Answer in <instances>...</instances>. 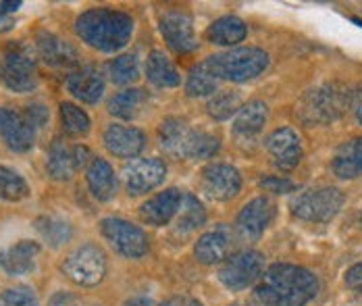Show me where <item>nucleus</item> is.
<instances>
[{"label": "nucleus", "mask_w": 362, "mask_h": 306, "mask_svg": "<svg viewBox=\"0 0 362 306\" xmlns=\"http://www.w3.org/2000/svg\"><path fill=\"white\" fill-rule=\"evenodd\" d=\"M319 288L313 271L290 263H275L264 269L254 298L264 306H306L317 298Z\"/></svg>", "instance_id": "nucleus-1"}, {"label": "nucleus", "mask_w": 362, "mask_h": 306, "mask_svg": "<svg viewBox=\"0 0 362 306\" xmlns=\"http://www.w3.org/2000/svg\"><path fill=\"white\" fill-rule=\"evenodd\" d=\"M75 34L94 50L119 52L134 36V19L109 6L90 8L75 19Z\"/></svg>", "instance_id": "nucleus-2"}, {"label": "nucleus", "mask_w": 362, "mask_h": 306, "mask_svg": "<svg viewBox=\"0 0 362 306\" xmlns=\"http://www.w3.org/2000/svg\"><path fill=\"white\" fill-rule=\"evenodd\" d=\"M350 105H352L350 90L337 81H331V83H323L304 92V96L298 100L296 115L308 127L327 125V123L337 121Z\"/></svg>", "instance_id": "nucleus-3"}, {"label": "nucleus", "mask_w": 362, "mask_h": 306, "mask_svg": "<svg viewBox=\"0 0 362 306\" xmlns=\"http://www.w3.org/2000/svg\"><path fill=\"white\" fill-rule=\"evenodd\" d=\"M202 63L218 81L244 83V81L262 76L271 59H269V52H264L262 48L248 46V48H229L225 52L204 59Z\"/></svg>", "instance_id": "nucleus-4"}, {"label": "nucleus", "mask_w": 362, "mask_h": 306, "mask_svg": "<svg viewBox=\"0 0 362 306\" xmlns=\"http://www.w3.org/2000/svg\"><path fill=\"white\" fill-rule=\"evenodd\" d=\"M0 81L17 94H28L37 88V67L34 52L23 42H11L0 59Z\"/></svg>", "instance_id": "nucleus-5"}, {"label": "nucleus", "mask_w": 362, "mask_h": 306, "mask_svg": "<svg viewBox=\"0 0 362 306\" xmlns=\"http://www.w3.org/2000/svg\"><path fill=\"white\" fill-rule=\"evenodd\" d=\"M63 275L81 288H94L105 281L109 271V259L107 252L98 244H81L71 250L65 261L61 263Z\"/></svg>", "instance_id": "nucleus-6"}, {"label": "nucleus", "mask_w": 362, "mask_h": 306, "mask_svg": "<svg viewBox=\"0 0 362 306\" xmlns=\"http://www.w3.org/2000/svg\"><path fill=\"white\" fill-rule=\"evenodd\" d=\"M344 192L337 188H319L296 194L291 198V215L308 223H329L344 206Z\"/></svg>", "instance_id": "nucleus-7"}, {"label": "nucleus", "mask_w": 362, "mask_h": 306, "mask_svg": "<svg viewBox=\"0 0 362 306\" xmlns=\"http://www.w3.org/2000/svg\"><path fill=\"white\" fill-rule=\"evenodd\" d=\"M100 233L110 248L123 259H142L150 250V240L140 225H134L121 217H105L100 221Z\"/></svg>", "instance_id": "nucleus-8"}, {"label": "nucleus", "mask_w": 362, "mask_h": 306, "mask_svg": "<svg viewBox=\"0 0 362 306\" xmlns=\"http://www.w3.org/2000/svg\"><path fill=\"white\" fill-rule=\"evenodd\" d=\"M264 273V257L256 250H240L229 254L218 267V281L229 292H242L260 281Z\"/></svg>", "instance_id": "nucleus-9"}, {"label": "nucleus", "mask_w": 362, "mask_h": 306, "mask_svg": "<svg viewBox=\"0 0 362 306\" xmlns=\"http://www.w3.org/2000/svg\"><path fill=\"white\" fill-rule=\"evenodd\" d=\"M200 190L211 200L227 202L242 190V175L233 165L211 163L200 173Z\"/></svg>", "instance_id": "nucleus-10"}, {"label": "nucleus", "mask_w": 362, "mask_h": 306, "mask_svg": "<svg viewBox=\"0 0 362 306\" xmlns=\"http://www.w3.org/2000/svg\"><path fill=\"white\" fill-rule=\"evenodd\" d=\"M158 30L167 46L177 54H187L198 48L194 19L185 11H165L158 19Z\"/></svg>", "instance_id": "nucleus-11"}, {"label": "nucleus", "mask_w": 362, "mask_h": 306, "mask_svg": "<svg viewBox=\"0 0 362 306\" xmlns=\"http://www.w3.org/2000/svg\"><path fill=\"white\" fill-rule=\"evenodd\" d=\"M165 177H167V165L163 158L156 156L132 160L123 169V184L129 196H142L152 192L165 182Z\"/></svg>", "instance_id": "nucleus-12"}, {"label": "nucleus", "mask_w": 362, "mask_h": 306, "mask_svg": "<svg viewBox=\"0 0 362 306\" xmlns=\"http://www.w3.org/2000/svg\"><path fill=\"white\" fill-rule=\"evenodd\" d=\"M273 217H275V202L267 196H258L242 206L235 219V228L242 237L258 240L271 225Z\"/></svg>", "instance_id": "nucleus-13"}, {"label": "nucleus", "mask_w": 362, "mask_h": 306, "mask_svg": "<svg viewBox=\"0 0 362 306\" xmlns=\"http://www.w3.org/2000/svg\"><path fill=\"white\" fill-rule=\"evenodd\" d=\"M264 148L269 151L271 158H273V165L279 171L296 169L302 160V154H304L302 142L291 127H279L273 134H269L264 140Z\"/></svg>", "instance_id": "nucleus-14"}, {"label": "nucleus", "mask_w": 362, "mask_h": 306, "mask_svg": "<svg viewBox=\"0 0 362 306\" xmlns=\"http://www.w3.org/2000/svg\"><path fill=\"white\" fill-rule=\"evenodd\" d=\"M0 138L8 151L21 154L32 151L34 140H36V131L25 121L23 113L0 107Z\"/></svg>", "instance_id": "nucleus-15"}, {"label": "nucleus", "mask_w": 362, "mask_h": 306, "mask_svg": "<svg viewBox=\"0 0 362 306\" xmlns=\"http://www.w3.org/2000/svg\"><path fill=\"white\" fill-rule=\"evenodd\" d=\"M105 146L112 156L117 158H136L146 148V134L138 127L132 125H121V123H110L105 129Z\"/></svg>", "instance_id": "nucleus-16"}, {"label": "nucleus", "mask_w": 362, "mask_h": 306, "mask_svg": "<svg viewBox=\"0 0 362 306\" xmlns=\"http://www.w3.org/2000/svg\"><path fill=\"white\" fill-rule=\"evenodd\" d=\"M181 200H183V194L177 188L158 192L156 196L148 198L140 206V219L152 228H165L177 217Z\"/></svg>", "instance_id": "nucleus-17"}, {"label": "nucleus", "mask_w": 362, "mask_h": 306, "mask_svg": "<svg viewBox=\"0 0 362 306\" xmlns=\"http://www.w3.org/2000/svg\"><path fill=\"white\" fill-rule=\"evenodd\" d=\"M233 246V231L227 225H217L215 230L206 231L194 244V257L200 265H217L223 263Z\"/></svg>", "instance_id": "nucleus-18"}, {"label": "nucleus", "mask_w": 362, "mask_h": 306, "mask_svg": "<svg viewBox=\"0 0 362 306\" xmlns=\"http://www.w3.org/2000/svg\"><path fill=\"white\" fill-rule=\"evenodd\" d=\"M65 86L73 98L81 100L83 105H96L105 94V77L94 65L77 67L67 76Z\"/></svg>", "instance_id": "nucleus-19"}, {"label": "nucleus", "mask_w": 362, "mask_h": 306, "mask_svg": "<svg viewBox=\"0 0 362 306\" xmlns=\"http://www.w3.org/2000/svg\"><path fill=\"white\" fill-rule=\"evenodd\" d=\"M42 246L36 240H19L0 250V269L11 277L28 275L36 267V259Z\"/></svg>", "instance_id": "nucleus-20"}, {"label": "nucleus", "mask_w": 362, "mask_h": 306, "mask_svg": "<svg viewBox=\"0 0 362 306\" xmlns=\"http://www.w3.org/2000/svg\"><path fill=\"white\" fill-rule=\"evenodd\" d=\"M36 50L40 59L54 69H69V67H75L79 61V54L71 44L67 40L59 38L57 34H50V32L37 34Z\"/></svg>", "instance_id": "nucleus-21"}, {"label": "nucleus", "mask_w": 362, "mask_h": 306, "mask_svg": "<svg viewBox=\"0 0 362 306\" xmlns=\"http://www.w3.org/2000/svg\"><path fill=\"white\" fill-rule=\"evenodd\" d=\"M267 119H269V107L262 100H250L242 105L240 113L233 121V136L238 138V142L252 144L260 138Z\"/></svg>", "instance_id": "nucleus-22"}, {"label": "nucleus", "mask_w": 362, "mask_h": 306, "mask_svg": "<svg viewBox=\"0 0 362 306\" xmlns=\"http://www.w3.org/2000/svg\"><path fill=\"white\" fill-rule=\"evenodd\" d=\"M86 182L92 196L100 202H110L117 196V175L107 158L92 156L90 165L86 167Z\"/></svg>", "instance_id": "nucleus-23"}, {"label": "nucleus", "mask_w": 362, "mask_h": 306, "mask_svg": "<svg viewBox=\"0 0 362 306\" xmlns=\"http://www.w3.org/2000/svg\"><path fill=\"white\" fill-rule=\"evenodd\" d=\"M248 36V25L235 17V15H225L215 19L209 30H206V40L215 46H238Z\"/></svg>", "instance_id": "nucleus-24"}, {"label": "nucleus", "mask_w": 362, "mask_h": 306, "mask_svg": "<svg viewBox=\"0 0 362 306\" xmlns=\"http://www.w3.org/2000/svg\"><path fill=\"white\" fill-rule=\"evenodd\" d=\"M192 127L180 117H167L158 127V144L160 148L171 156L183 158Z\"/></svg>", "instance_id": "nucleus-25"}, {"label": "nucleus", "mask_w": 362, "mask_h": 306, "mask_svg": "<svg viewBox=\"0 0 362 306\" xmlns=\"http://www.w3.org/2000/svg\"><path fill=\"white\" fill-rule=\"evenodd\" d=\"M148 92L142 88H129L115 94L109 100V113L123 121H134L142 115L148 107Z\"/></svg>", "instance_id": "nucleus-26"}, {"label": "nucleus", "mask_w": 362, "mask_h": 306, "mask_svg": "<svg viewBox=\"0 0 362 306\" xmlns=\"http://www.w3.org/2000/svg\"><path fill=\"white\" fill-rule=\"evenodd\" d=\"M146 77L156 88H177L181 76L163 50H152L146 59Z\"/></svg>", "instance_id": "nucleus-27"}, {"label": "nucleus", "mask_w": 362, "mask_h": 306, "mask_svg": "<svg viewBox=\"0 0 362 306\" xmlns=\"http://www.w3.org/2000/svg\"><path fill=\"white\" fill-rule=\"evenodd\" d=\"M331 169L339 180H354L362 175V138L344 144L335 154Z\"/></svg>", "instance_id": "nucleus-28"}, {"label": "nucleus", "mask_w": 362, "mask_h": 306, "mask_svg": "<svg viewBox=\"0 0 362 306\" xmlns=\"http://www.w3.org/2000/svg\"><path fill=\"white\" fill-rule=\"evenodd\" d=\"M34 228L50 248H61V246L69 244L73 237V225L61 217L42 215L34 221Z\"/></svg>", "instance_id": "nucleus-29"}, {"label": "nucleus", "mask_w": 362, "mask_h": 306, "mask_svg": "<svg viewBox=\"0 0 362 306\" xmlns=\"http://www.w3.org/2000/svg\"><path fill=\"white\" fill-rule=\"evenodd\" d=\"M46 171L52 180L57 182H69L73 177V173L77 171L75 169V163H73L71 148L61 142V140H54L50 144V151H48V160H46Z\"/></svg>", "instance_id": "nucleus-30"}, {"label": "nucleus", "mask_w": 362, "mask_h": 306, "mask_svg": "<svg viewBox=\"0 0 362 306\" xmlns=\"http://www.w3.org/2000/svg\"><path fill=\"white\" fill-rule=\"evenodd\" d=\"M206 223V211L204 204L194 194H183L180 213L175 217V230L177 233H192Z\"/></svg>", "instance_id": "nucleus-31"}, {"label": "nucleus", "mask_w": 362, "mask_h": 306, "mask_svg": "<svg viewBox=\"0 0 362 306\" xmlns=\"http://www.w3.org/2000/svg\"><path fill=\"white\" fill-rule=\"evenodd\" d=\"M30 184L25 182V177L6 167V165H0V200H6V202H21L30 196Z\"/></svg>", "instance_id": "nucleus-32"}, {"label": "nucleus", "mask_w": 362, "mask_h": 306, "mask_svg": "<svg viewBox=\"0 0 362 306\" xmlns=\"http://www.w3.org/2000/svg\"><path fill=\"white\" fill-rule=\"evenodd\" d=\"M59 113H61L63 131L69 138H83V136L90 134L92 121H90V117H88V113L81 107H77L73 102H61Z\"/></svg>", "instance_id": "nucleus-33"}, {"label": "nucleus", "mask_w": 362, "mask_h": 306, "mask_svg": "<svg viewBox=\"0 0 362 306\" xmlns=\"http://www.w3.org/2000/svg\"><path fill=\"white\" fill-rule=\"evenodd\" d=\"M240 109H242V96L235 90H217L206 105L209 115L215 121H227L233 115H238Z\"/></svg>", "instance_id": "nucleus-34"}, {"label": "nucleus", "mask_w": 362, "mask_h": 306, "mask_svg": "<svg viewBox=\"0 0 362 306\" xmlns=\"http://www.w3.org/2000/svg\"><path fill=\"white\" fill-rule=\"evenodd\" d=\"M218 79L209 69L204 63H198L189 69L187 79H185V92L192 98H202V96H213L217 92Z\"/></svg>", "instance_id": "nucleus-35"}, {"label": "nucleus", "mask_w": 362, "mask_h": 306, "mask_svg": "<svg viewBox=\"0 0 362 306\" xmlns=\"http://www.w3.org/2000/svg\"><path fill=\"white\" fill-rule=\"evenodd\" d=\"M218 151H221V140H218L217 136H213L209 131H196V129H192L189 140H187V146H185V153H183V158L204 160V158H213Z\"/></svg>", "instance_id": "nucleus-36"}, {"label": "nucleus", "mask_w": 362, "mask_h": 306, "mask_svg": "<svg viewBox=\"0 0 362 306\" xmlns=\"http://www.w3.org/2000/svg\"><path fill=\"white\" fill-rule=\"evenodd\" d=\"M107 73L115 86H129L140 77V61L136 54H121L107 65Z\"/></svg>", "instance_id": "nucleus-37"}, {"label": "nucleus", "mask_w": 362, "mask_h": 306, "mask_svg": "<svg viewBox=\"0 0 362 306\" xmlns=\"http://www.w3.org/2000/svg\"><path fill=\"white\" fill-rule=\"evenodd\" d=\"M0 306H40V300L32 288L15 286L0 294Z\"/></svg>", "instance_id": "nucleus-38"}, {"label": "nucleus", "mask_w": 362, "mask_h": 306, "mask_svg": "<svg viewBox=\"0 0 362 306\" xmlns=\"http://www.w3.org/2000/svg\"><path fill=\"white\" fill-rule=\"evenodd\" d=\"M23 117H25V121L34 127V131H36V129H42V127L48 125V121H50V111H48V107L42 105V102H32V105L25 107Z\"/></svg>", "instance_id": "nucleus-39"}, {"label": "nucleus", "mask_w": 362, "mask_h": 306, "mask_svg": "<svg viewBox=\"0 0 362 306\" xmlns=\"http://www.w3.org/2000/svg\"><path fill=\"white\" fill-rule=\"evenodd\" d=\"M260 188L264 192H271V194H290V192L298 190V186L286 180V177H279V175H269V177H262L260 180Z\"/></svg>", "instance_id": "nucleus-40"}, {"label": "nucleus", "mask_w": 362, "mask_h": 306, "mask_svg": "<svg viewBox=\"0 0 362 306\" xmlns=\"http://www.w3.org/2000/svg\"><path fill=\"white\" fill-rule=\"evenodd\" d=\"M344 281H346V286H348L352 292L362 294V263L348 269L346 275H344Z\"/></svg>", "instance_id": "nucleus-41"}, {"label": "nucleus", "mask_w": 362, "mask_h": 306, "mask_svg": "<svg viewBox=\"0 0 362 306\" xmlns=\"http://www.w3.org/2000/svg\"><path fill=\"white\" fill-rule=\"evenodd\" d=\"M71 154H73V163H75V169L88 167V165H90V160H92L90 148H88V146H81V144L73 146Z\"/></svg>", "instance_id": "nucleus-42"}, {"label": "nucleus", "mask_w": 362, "mask_h": 306, "mask_svg": "<svg viewBox=\"0 0 362 306\" xmlns=\"http://www.w3.org/2000/svg\"><path fill=\"white\" fill-rule=\"evenodd\" d=\"M48 306H81V300L75 294H71V292H57L50 298Z\"/></svg>", "instance_id": "nucleus-43"}, {"label": "nucleus", "mask_w": 362, "mask_h": 306, "mask_svg": "<svg viewBox=\"0 0 362 306\" xmlns=\"http://www.w3.org/2000/svg\"><path fill=\"white\" fill-rule=\"evenodd\" d=\"M158 306H204L198 298L192 296H171L167 300H163Z\"/></svg>", "instance_id": "nucleus-44"}, {"label": "nucleus", "mask_w": 362, "mask_h": 306, "mask_svg": "<svg viewBox=\"0 0 362 306\" xmlns=\"http://www.w3.org/2000/svg\"><path fill=\"white\" fill-rule=\"evenodd\" d=\"M352 107H354V115H356L358 123L362 125V86L358 88V92L352 94Z\"/></svg>", "instance_id": "nucleus-45"}, {"label": "nucleus", "mask_w": 362, "mask_h": 306, "mask_svg": "<svg viewBox=\"0 0 362 306\" xmlns=\"http://www.w3.org/2000/svg\"><path fill=\"white\" fill-rule=\"evenodd\" d=\"M19 6H21V2H19V0L0 2V15H13V13H17V11H19Z\"/></svg>", "instance_id": "nucleus-46"}, {"label": "nucleus", "mask_w": 362, "mask_h": 306, "mask_svg": "<svg viewBox=\"0 0 362 306\" xmlns=\"http://www.w3.org/2000/svg\"><path fill=\"white\" fill-rule=\"evenodd\" d=\"M123 306H154V302L150 298H146V296H134V298L125 300Z\"/></svg>", "instance_id": "nucleus-47"}, {"label": "nucleus", "mask_w": 362, "mask_h": 306, "mask_svg": "<svg viewBox=\"0 0 362 306\" xmlns=\"http://www.w3.org/2000/svg\"><path fill=\"white\" fill-rule=\"evenodd\" d=\"M15 21H13V15H0V32H8L13 30Z\"/></svg>", "instance_id": "nucleus-48"}]
</instances>
